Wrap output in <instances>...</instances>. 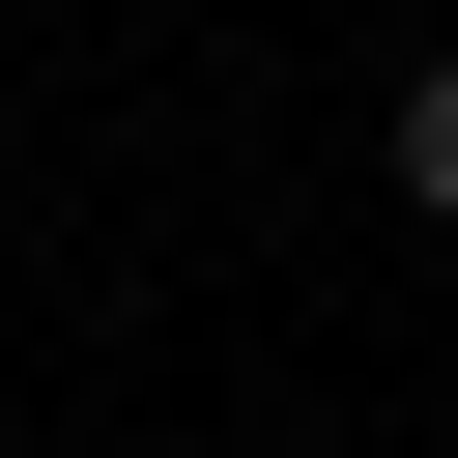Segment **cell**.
I'll list each match as a JSON object with an SVG mask.
<instances>
[{
    "label": "cell",
    "mask_w": 458,
    "mask_h": 458,
    "mask_svg": "<svg viewBox=\"0 0 458 458\" xmlns=\"http://www.w3.org/2000/svg\"><path fill=\"white\" fill-rule=\"evenodd\" d=\"M401 200H429V229H458V57H429V86H401Z\"/></svg>",
    "instance_id": "1"
}]
</instances>
